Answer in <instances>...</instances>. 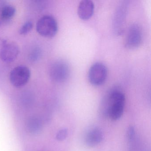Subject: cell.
<instances>
[{
	"label": "cell",
	"instance_id": "1",
	"mask_svg": "<svg viewBox=\"0 0 151 151\" xmlns=\"http://www.w3.org/2000/svg\"><path fill=\"white\" fill-rule=\"evenodd\" d=\"M107 98L104 112L111 120H118L123 114L125 104V95L121 91L114 90L110 92Z\"/></svg>",
	"mask_w": 151,
	"mask_h": 151
},
{
	"label": "cell",
	"instance_id": "2",
	"mask_svg": "<svg viewBox=\"0 0 151 151\" xmlns=\"http://www.w3.org/2000/svg\"><path fill=\"white\" fill-rule=\"evenodd\" d=\"M36 29L38 33L42 37H53L58 32V23L52 16L46 15L40 17L37 21Z\"/></svg>",
	"mask_w": 151,
	"mask_h": 151
},
{
	"label": "cell",
	"instance_id": "3",
	"mask_svg": "<svg viewBox=\"0 0 151 151\" xmlns=\"http://www.w3.org/2000/svg\"><path fill=\"white\" fill-rule=\"evenodd\" d=\"M70 75V68L68 63L64 60H58L51 65L49 76L53 82L61 83L66 82Z\"/></svg>",
	"mask_w": 151,
	"mask_h": 151
},
{
	"label": "cell",
	"instance_id": "4",
	"mask_svg": "<svg viewBox=\"0 0 151 151\" xmlns=\"http://www.w3.org/2000/svg\"><path fill=\"white\" fill-rule=\"evenodd\" d=\"M107 75L106 67L101 63H95L91 66L89 69L88 80L92 85L99 86L106 82Z\"/></svg>",
	"mask_w": 151,
	"mask_h": 151
},
{
	"label": "cell",
	"instance_id": "5",
	"mask_svg": "<svg viewBox=\"0 0 151 151\" xmlns=\"http://www.w3.org/2000/svg\"><path fill=\"white\" fill-rule=\"evenodd\" d=\"M31 71L29 69L23 65H20L14 68L9 75L10 83L16 87H21L25 86L29 80Z\"/></svg>",
	"mask_w": 151,
	"mask_h": 151
},
{
	"label": "cell",
	"instance_id": "6",
	"mask_svg": "<svg viewBox=\"0 0 151 151\" xmlns=\"http://www.w3.org/2000/svg\"><path fill=\"white\" fill-rule=\"evenodd\" d=\"M143 40V33L140 26L137 24L129 26L126 33L125 46L130 49H134L140 46Z\"/></svg>",
	"mask_w": 151,
	"mask_h": 151
},
{
	"label": "cell",
	"instance_id": "7",
	"mask_svg": "<svg viewBox=\"0 0 151 151\" xmlns=\"http://www.w3.org/2000/svg\"><path fill=\"white\" fill-rule=\"evenodd\" d=\"M0 50V58L5 63L12 62L17 58L20 49L17 44L14 42L3 40Z\"/></svg>",
	"mask_w": 151,
	"mask_h": 151
},
{
	"label": "cell",
	"instance_id": "8",
	"mask_svg": "<svg viewBox=\"0 0 151 151\" xmlns=\"http://www.w3.org/2000/svg\"><path fill=\"white\" fill-rule=\"evenodd\" d=\"M94 3L90 0L80 1L78 8V14L80 19L87 20L91 18L94 12Z\"/></svg>",
	"mask_w": 151,
	"mask_h": 151
},
{
	"label": "cell",
	"instance_id": "9",
	"mask_svg": "<svg viewBox=\"0 0 151 151\" xmlns=\"http://www.w3.org/2000/svg\"><path fill=\"white\" fill-rule=\"evenodd\" d=\"M126 4L127 3H123L119 6L115 14L114 20V29L116 30V31L118 33H120L122 30V26L125 20L127 10V5Z\"/></svg>",
	"mask_w": 151,
	"mask_h": 151
},
{
	"label": "cell",
	"instance_id": "10",
	"mask_svg": "<svg viewBox=\"0 0 151 151\" xmlns=\"http://www.w3.org/2000/svg\"><path fill=\"white\" fill-rule=\"evenodd\" d=\"M103 139L102 131L98 128H94L87 133L86 137V144L88 146L93 147L100 143Z\"/></svg>",
	"mask_w": 151,
	"mask_h": 151
},
{
	"label": "cell",
	"instance_id": "11",
	"mask_svg": "<svg viewBox=\"0 0 151 151\" xmlns=\"http://www.w3.org/2000/svg\"><path fill=\"white\" fill-rule=\"evenodd\" d=\"M42 124L41 120L37 116L30 117L26 122L27 129L32 133L39 132L42 129Z\"/></svg>",
	"mask_w": 151,
	"mask_h": 151
},
{
	"label": "cell",
	"instance_id": "12",
	"mask_svg": "<svg viewBox=\"0 0 151 151\" xmlns=\"http://www.w3.org/2000/svg\"><path fill=\"white\" fill-rule=\"evenodd\" d=\"M16 9L14 6L10 5H5L1 11V18L2 21H8L14 16Z\"/></svg>",
	"mask_w": 151,
	"mask_h": 151
},
{
	"label": "cell",
	"instance_id": "13",
	"mask_svg": "<svg viewBox=\"0 0 151 151\" xmlns=\"http://www.w3.org/2000/svg\"><path fill=\"white\" fill-rule=\"evenodd\" d=\"M33 23L31 21H27L24 23L19 30V33L21 35H25L29 33L33 28Z\"/></svg>",
	"mask_w": 151,
	"mask_h": 151
},
{
	"label": "cell",
	"instance_id": "14",
	"mask_svg": "<svg viewBox=\"0 0 151 151\" xmlns=\"http://www.w3.org/2000/svg\"><path fill=\"white\" fill-rule=\"evenodd\" d=\"M68 129L64 128L58 132L56 134V139L59 141H63L68 137Z\"/></svg>",
	"mask_w": 151,
	"mask_h": 151
},
{
	"label": "cell",
	"instance_id": "15",
	"mask_svg": "<svg viewBox=\"0 0 151 151\" xmlns=\"http://www.w3.org/2000/svg\"><path fill=\"white\" fill-rule=\"evenodd\" d=\"M135 135V130L134 127L130 126L127 131V137L129 141H131L134 138Z\"/></svg>",
	"mask_w": 151,
	"mask_h": 151
},
{
	"label": "cell",
	"instance_id": "16",
	"mask_svg": "<svg viewBox=\"0 0 151 151\" xmlns=\"http://www.w3.org/2000/svg\"><path fill=\"white\" fill-rule=\"evenodd\" d=\"M40 53L39 49H37V48L34 49V51H32V52L30 54V55L29 57L31 58V60L32 61L36 60L40 55Z\"/></svg>",
	"mask_w": 151,
	"mask_h": 151
}]
</instances>
